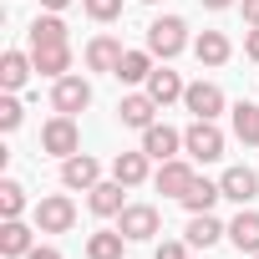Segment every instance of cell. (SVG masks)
<instances>
[{
  "mask_svg": "<svg viewBox=\"0 0 259 259\" xmlns=\"http://www.w3.org/2000/svg\"><path fill=\"white\" fill-rule=\"evenodd\" d=\"M112 178L127 183V188H138V183L148 178V153H143V148H138V153H117V158H112Z\"/></svg>",
  "mask_w": 259,
  "mask_h": 259,
  "instance_id": "22",
  "label": "cell"
},
{
  "mask_svg": "<svg viewBox=\"0 0 259 259\" xmlns=\"http://www.w3.org/2000/svg\"><path fill=\"white\" fill-rule=\"evenodd\" d=\"M183 153L198 158V163H219V158H224V133H219V122L193 117V127L183 133Z\"/></svg>",
  "mask_w": 259,
  "mask_h": 259,
  "instance_id": "2",
  "label": "cell"
},
{
  "mask_svg": "<svg viewBox=\"0 0 259 259\" xmlns=\"http://www.w3.org/2000/svg\"><path fill=\"white\" fill-rule=\"evenodd\" d=\"M188 87H183V76L178 71H168V66H153V76H148V97L158 102V107H168V102H178Z\"/></svg>",
  "mask_w": 259,
  "mask_h": 259,
  "instance_id": "20",
  "label": "cell"
},
{
  "mask_svg": "<svg viewBox=\"0 0 259 259\" xmlns=\"http://www.w3.org/2000/svg\"><path fill=\"white\" fill-rule=\"evenodd\" d=\"M153 51H122V61H117V81H127V87H148V76H153Z\"/></svg>",
  "mask_w": 259,
  "mask_h": 259,
  "instance_id": "13",
  "label": "cell"
},
{
  "mask_svg": "<svg viewBox=\"0 0 259 259\" xmlns=\"http://www.w3.org/2000/svg\"><path fill=\"white\" fill-rule=\"evenodd\" d=\"M31 71H36V61L26 51H6V56H0V87H6V92H21Z\"/></svg>",
  "mask_w": 259,
  "mask_h": 259,
  "instance_id": "21",
  "label": "cell"
},
{
  "mask_svg": "<svg viewBox=\"0 0 259 259\" xmlns=\"http://www.w3.org/2000/svg\"><path fill=\"white\" fill-rule=\"evenodd\" d=\"M183 46H188V26H183L178 16H158V21L148 26V51H153L158 61H173Z\"/></svg>",
  "mask_w": 259,
  "mask_h": 259,
  "instance_id": "3",
  "label": "cell"
},
{
  "mask_svg": "<svg viewBox=\"0 0 259 259\" xmlns=\"http://www.w3.org/2000/svg\"><path fill=\"white\" fill-rule=\"evenodd\" d=\"M122 244H127L122 229H102L87 239V259H122Z\"/></svg>",
  "mask_w": 259,
  "mask_h": 259,
  "instance_id": "26",
  "label": "cell"
},
{
  "mask_svg": "<svg viewBox=\"0 0 259 259\" xmlns=\"http://www.w3.org/2000/svg\"><path fill=\"white\" fill-rule=\"evenodd\" d=\"M31 61H36V71H41V76H51V81L71 76V46H36V51H31Z\"/></svg>",
  "mask_w": 259,
  "mask_h": 259,
  "instance_id": "14",
  "label": "cell"
},
{
  "mask_svg": "<svg viewBox=\"0 0 259 259\" xmlns=\"http://www.w3.org/2000/svg\"><path fill=\"white\" fill-rule=\"evenodd\" d=\"M61 183H66V188L92 193V188L102 183V163H97L92 153H71V158H61Z\"/></svg>",
  "mask_w": 259,
  "mask_h": 259,
  "instance_id": "7",
  "label": "cell"
},
{
  "mask_svg": "<svg viewBox=\"0 0 259 259\" xmlns=\"http://www.w3.org/2000/svg\"><path fill=\"white\" fill-rule=\"evenodd\" d=\"M198 6H208V11H229L234 0H198Z\"/></svg>",
  "mask_w": 259,
  "mask_h": 259,
  "instance_id": "35",
  "label": "cell"
},
{
  "mask_svg": "<svg viewBox=\"0 0 259 259\" xmlns=\"http://www.w3.org/2000/svg\"><path fill=\"white\" fill-rule=\"evenodd\" d=\"M183 107H188L193 117H208V122H213V117L224 112V92H219L213 81H193V87L183 92Z\"/></svg>",
  "mask_w": 259,
  "mask_h": 259,
  "instance_id": "12",
  "label": "cell"
},
{
  "mask_svg": "<svg viewBox=\"0 0 259 259\" xmlns=\"http://www.w3.org/2000/svg\"><path fill=\"white\" fill-rule=\"evenodd\" d=\"M21 117H26V112H21V102H16V97H6V102H0V133H16Z\"/></svg>",
  "mask_w": 259,
  "mask_h": 259,
  "instance_id": "30",
  "label": "cell"
},
{
  "mask_svg": "<svg viewBox=\"0 0 259 259\" xmlns=\"http://www.w3.org/2000/svg\"><path fill=\"white\" fill-rule=\"evenodd\" d=\"M36 249V239H31V229L21 224V219H6V224H0V254H6V259H26Z\"/></svg>",
  "mask_w": 259,
  "mask_h": 259,
  "instance_id": "17",
  "label": "cell"
},
{
  "mask_svg": "<svg viewBox=\"0 0 259 259\" xmlns=\"http://www.w3.org/2000/svg\"><path fill=\"white\" fill-rule=\"evenodd\" d=\"M224 234H229V229H224L213 213H193V219H188V244H193V249H208V244H219Z\"/></svg>",
  "mask_w": 259,
  "mask_h": 259,
  "instance_id": "25",
  "label": "cell"
},
{
  "mask_svg": "<svg viewBox=\"0 0 259 259\" xmlns=\"http://www.w3.org/2000/svg\"><path fill=\"white\" fill-rule=\"evenodd\" d=\"M244 56L259 61V26H249V36H244Z\"/></svg>",
  "mask_w": 259,
  "mask_h": 259,
  "instance_id": "32",
  "label": "cell"
},
{
  "mask_svg": "<svg viewBox=\"0 0 259 259\" xmlns=\"http://www.w3.org/2000/svg\"><path fill=\"white\" fill-rule=\"evenodd\" d=\"M41 153H51V158H71V153H81V127H76V117L56 112V117L41 127Z\"/></svg>",
  "mask_w": 259,
  "mask_h": 259,
  "instance_id": "1",
  "label": "cell"
},
{
  "mask_svg": "<svg viewBox=\"0 0 259 259\" xmlns=\"http://www.w3.org/2000/svg\"><path fill=\"white\" fill-rule=\"evenodd\" d=\"M51 107L66 112V117L87 112V107H92V81H87V76H61V81L51 87Z\"/></svg>",
  "mask_w": 259,
  "mask_h": 259,
  "instance_id": "6",
  "label": "cell"
},
{
  "mask_svg": "<svg viewBox=\"0 0 259 259\" xmlns=\"http://www.w3.org/2000/svg\"><path fill=\"white\" fill-rule=\"evenodd\" d=\"M21 213H26V188L16 178H6L0 183V219H21Z\"/></svg>",
  "mask_w": 259,
  "mask_h": 259,
  "instance_id": "28",
  "label": "cell"
},
{
  "mask_svg": "<svg viewBox=\"0 0 259 259\" xmlns=\"http://www.w3.org/2000/svg\"><path fill=\"white\" fill-rule=\"evenodd\" d=\"M26 259H61V249H51V244H36Z\"/></svg>",
  "mask_w": 259,
  "mask_h": 259,
  "instance_id": "33",
  "label": "cell"
},
{
  "mask_svg": "<svg viewBox=\"0 0 259 259\" xmlns=\"http://www.w3.org/2000/svg\"><path fill=\"white\" fill-rule=\"evenodd\" d=\"M76 224V203L66 198V193H46L41 203H36V229L41 234H66Z\"/></svg>",
  "mask_w": 259,
  "mask_h": 259,
  "instance_id": "4",
  "label": "cell"
},
{
  "mask_svg": "<svg viewBox=\"0 0 259 259\" xmlns=\"http://www.w3.org/2000/svg\"><path fill=\"white\" fill-rule=\"evenodd\" d=\"M117 229L127 234V244H143V239H153V234L163 229V219H158L153 203H127V208L117 213Z\"/></svg>",
  "mask_w": 259,
  "mask_h": 259,
  "instance_id": "5",
  "label": "cell"
},
{
  "mask_svg": "<svg viewBox=\"0 0 259 259\" xmlns=\"http://www.w3.org/2000/svg\"><path fill=\"white\" fill-rule=\"evenodd\" d=\"M193 178H198V173H193V168H188L183 158H168V163H163V168L153 173V183H158V193H168V198H183V193L193 188Z\"/></svg>",
  "mask_w": 259,
  "mask_h": 259,
  "instance_id": "9",
  "label": "cell"
},
{
  "mask_svg": "<svg viewBox=\"0 0 259 259\" xmlns=\"http://www.w3.org/2000/svg\"><path fill=\"white\" fill-rule=\"evenodd\" d=\"M234 138L239 143H259V107L254 102H234Z\"/></svg>",
  "mask_w": 259,
  "mask_h": 259,
  "instance_id": "27",
  "label": "cell"
},
{
  "mask_svg": "<svg viewBox=\"0 0 259 259\" xmlns=\"http://www.w3.org/2000/svg\"><path fill=\"white\" fill-rule=\"evenodd\" d=\"M143 6H158V0H143Z\"/></svg>",
  "mask_w": 259,
  "mask_h": 259,
  "instance_id": "37",
  "label": "cell"
},
{
  "mask_svg": "<svg viewBox=\"0 0 259 259\" xmlns=\"http://www.w3.org/2000/svg\"><path fill=\"white\" fill-rule=\"evenodd\" d=\"M153 259H188V244H178V239H163V244L153 249Z\"/></svg>",
  "mask_w": 259,
  "mask_h": 259,
  "instance_id": "31",
  "label": "cell"
},
{
  "mask_svg": "<svg viewBox=\"0 0 259 259\" xmlns=\"http://www.w3.org/2000/svg\"><path fill=\"white\" fill-rule=\"evenodd\" d=\"M244 21H249V26H259V0H244Z\"/></svg>",
  "mask_w": 259,
  "mask_h": 259,
  "instance_id": "34",
  "label": "cell"
},
{
  "mask_svg": "<svg viewBox=\"0 0 259 259\" xmlns=\"http://www.w3.org/2000/svg\"><path fill=\"white\" fill-rule=\"evenodd\" d=\"M219 198H224V188H219V183H208V178H193V188H188V193H183L178 203H183L188 213H208V208H213Z\"/></svg>",
  "mask_w": 259,
  "mask_h": 259,
  "instance_id": "24",
  "label": "cell"
},
{
  "mask_svg": "<svg viewBox=\"0 0 259 259\" xmlns=\"http://www.w3.org/2000/svg\"><path fill=\"white\" fill-rule=\"evenodd\" d=\"M249 259H259V254H249Z\"/></svg>",
  "mask_w": 259,
  "mask_h": 259,
  "instance_id": "38",
  "label": "cell"
},
{
  "mask_svg": "<svg viewBox=\"0 0 259 259\" xmlns=\"http://www.w3.org/2000/svg\"><path fill=\"white\" fill-rule=\"evenodd\" d=\"M178 148H183V133H173L168 122H153L148 133H143V153H148V158H158V163L178 158Z\"/></svg>",
  "mask_w": 259,
  "mask_h": 259,
  "instance_id": "11",
  "label": "cell"
},
{
  "mask_svg": "<svg viewBox=\"0 0 259 259\" xmlns=\"http://www.w3.org/2000/svg\"><path fill=\"white\" fill-rule=\"evenodd\" d=\"M229 244L239 254H259V213L254 208H239V219L229 224Z\"/></svg>",
  "mask_w": 259,
  "mask_h": 259,
  "instance_id": "16",
  "label": "cell"
},
{
  "mask_svg": "<svg viewBox=\"0 0 259 259\" xmlns=\"http://www.w3.org/2000/svg\"><path fill=\"white\" fill-rule=\"evenodd\" d=\"M219 188H224V198H234V203H249V198L259 193V173H254L249 163H234V168H224Z\"/></svg>",
  "mask_w": 259,
  "mask_h": 259,
  "instance_id": "10",
  "label": "cell"
},
{
  "mask_svg": "<svg viewBox=\"0 0 259 259\" xmlns=\"http://www.w3.org/2000/svg\"><path fill=\"white\" fill-rule=\"evenodd\" d=\"M193 56H198V66H224V61L234 56V46H229L224 31H203V36L193 41Z\"/></svg>",
  "mask_w": 259,
  "mask_h": 259,
  "instance_id": "18",
  "label": "cell"
},
{
  "mask_svg": "<svg viewBox=\"0 0 259 259\" xmlns=\"http://www.w3.org/2000/svg\"><path fill=\"white\" fill-rule=\"evenodd\" d=\"M117 61H122V41H117V36H92V46H87V66L112 76Z\"/></svg>",
  "mask_w": 259,
  "mask_h": 259,
  "instance_id": "19",
  "label": "cell"
},
{
  "mask_svg": "<svg viewBox=\"0 0 259 259\" xmlns=\"http://www.w3.org/2000/svg\"><path fill=\"white\" fill-rule=\"evenodd\" d=\"M36 46H66V21H61L56 11L31 21V51H36Z\"/></svg>",
  "mask_w": 259,
  "mask_h": 259,
  "instance_id": "23",
  "label": "cell"
},
{
  "mask_svg": "<svg viewBox=\"0 0 259 259\" xmlns=\"http://www.w3.org/2000/svg\"><path fill=\"white\" fill-rule=\"evenodd\" d=\"M41 6H46V11H66V6H71V0H41Z\"/></svg>",
  "mask_w": 259,
  "mask_h": 259,
  "instance_id": "36",
  "label": "cell"
},
{
  "mask_svg": "<svg viewBox=\"0 0 259 259\" xmlns=\"http://www.w3.org/2000/svg\"><path fill=\"white\" fill-rule=\"evenodd\" d=\"M81 11H87L92 21H117V16H122V0H81Z\"/></svg>",
  "mask_w": 259,
  "mask_h": 259,
  "instance_id": "29",
  "label": "cell"
},
{
  "mask_svg": "<svg viewBox=\"0 0 259 259\" xmlns=\"http://www.w3.org/2000/svg\"><path fill=\"white\" fill-rule=\"evenodd\" d=\"M122 188H127V183H117V178H112V183H97V188L87 193V203H92V213H97V219H117V213L127 208V198H122Z\"/></svg>",
  "mask_w": 259,
  "mask_h": 259,
  "instance_id": "15",
  "label": "cell"
},
{
  "mask_svg": "<svg viewBox=\"0 0 259 259\" xmlns=\"http://www.w3.org/2000/svg\"><path fill=\"white\" fill-rule=\"evenodd\" d=\"M117 117H122V127H138V133H148V127L158 122V102H153L148 92H133V97L117 102Z\"/></svg>",
  "mask_w": 259,
  "mask_h": 259,
  "instance_id": "8",
  "label": "cell"
}]
</instances>
